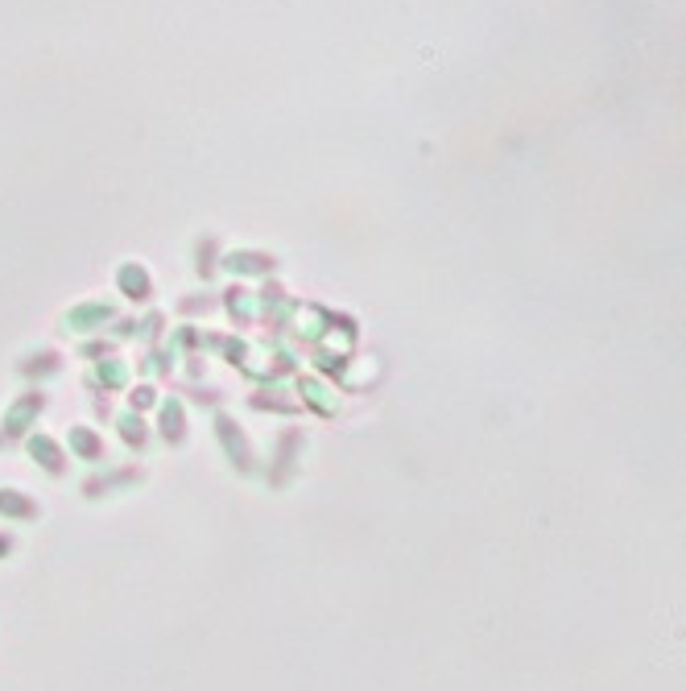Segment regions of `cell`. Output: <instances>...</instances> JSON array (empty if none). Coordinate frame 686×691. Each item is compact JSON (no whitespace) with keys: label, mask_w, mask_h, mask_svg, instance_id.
Here are the masks:
<instances>
[{"label":"cell","mask_w":686,"mask_h":691,"mask_svg":"<svg viewBox=\"0 0 686 691\" xmlns=\"http://www.w3.org/2000/svg\"><path fill=\"white\" fill-rule=\"evenodd\" d=\"M162 435L170 443H182L186 439V423H182V402H166L162 406Z\"/></svg>","instance_id":"cell-8"},{"label":"cell","mask_w":686,"mask_h":691,"mask_svg":"<svg viewBox=\"0 0 686 691\" xmlns=\"http://www.w3.org/2000/svg\"><path fill=\"white\" fill-rule=\"evenodd\" d=\"M120 435H124V443L145 447V423H141L137 414H124V418H120Z\"/></svg>","instance_id":"cell-10"},{"label":"cell","mask_w":686,"mask_h":691,"mask_svg":"<svg viewBox=\"0 0 686 691\" xmlns=\"http://www.w3.org/2000/svg\"><path fill=\"white\" fill-rule=\"evenodd\" d=\"M9 551H13V538H9V534H0V559H5Z\"/></svg>","instance_id":"cell-13"},{"label":"cell","mask_w":686,"mask_h":691,"mask_svg":"<svg viewBox=\"0 0 686 691\" xmlns=\"http://www.w3.org/2000/svg\"><path fill=\"white\" fill-rule=\"evenodd\" d=\"M129 480H141L137 468H124V472H112V476H96V480H87V497H104V489H116V485H129Z\"/></svg>","instance_id":"cell-7"},{"label":"cell","mask_w":686,"mask_h":691,"mask_svg":"<svg viewBox=\"0 0 686 691\" xmlns=\"http://www.w3.org/2000/svg\"><path fill=\"white\" fill-rule=\"evenodd\" d=\"M120 286L129 290V298H137V303H145V298L153 294V286H149V278H145V269H137V265H124V269H120Z\"/></svg>","instance_id":"cell-5"},{"label":"cell","mask_w":686,"mask_h":691,"mask_svg":"<svg viewBox=\"0 0 686 691\" xmlns=\"http://www.w3.org/2000/svg\"><path fill=\"white\" fill-rule=\"evenodd\" d=\"M153 402V389H137L133 394V406H149Z\"/></svg>","instance_id":"cell-12"},{"label":"cell","mask_w":686,"mask_h":691,"mask_svg":"<svg viewBox=\"0 0 686 691\" xmlns=\"http://www.w3.org/2000/svg\"><path fill=\"white\" fill-rule=\"evenodd\" d=\"M220 439H224V447H228V452H232V460L248 472V468H253V456H248V443L232 431V423H228V418H220Z\"/></svg>","instance_id":"cell-6"},{"label":"cell","mask_w":686,"mask_h":691,"mask_svg":"<svg viewBox=\"0 0 686 691\" xmlns=\"http://www.w3.org/2000/svg\"><path fill=\"white\" fill-rule=\"evenodd\" d=\"M29 452H34V460H38L50 476H62V472H67V464H62V447H58L50 435H34V439H29Z\"/></svg>","instance_id":"cell-1"},{"label":"cell","mask_w":686,"mask_h":691,"mask_svg":"<svg viewBox=\"0 0 686 691\" xmlns=\"http://www.w3.org/2000/svg\"><path fill=\"white\" fill-rule=\"evenodd\" d=\"M42 406H46V398H42V394H25V398L13 406V414H9L5 435H25V423H29V418H34Z\"/></svg>","instance_id":"cell-3"},{"label":"cell","mask_w":686,"mask_h":691,"mask_svg":"<svg viewBox=\"0 0 686 691\" xmlns=\"http://www.w3.org/2000/svg\"><path fill=\"white\" fill-rule=\"evenodd\" d=\"M0 514H5V518H17V522H29V518H38L42 509H38V501H29V497L17 493V489H0Z\"/></svg>","instance_id":"cell-2"},{"label":"cell","mask_w":686,"mask_h":691,"mask_svg":"<svg viewBox=\"0 0 686 691\" xmlns=\"http://www.w3.org/2000/svg\"><path fill=\"white\" fill-rule=\"evenodd\" d=\"M104 319H112V307H83V311H75V315H67V323L75 327V332H91V323H104Z\"/></svg>","instance_id":"cell-9"},{"label":"cell","mask_w":686,"mask_h":691,"mask_svg":"<svg viewBox=\"0 0 686 691\" xmlns=\"http://www.w3.org/2000/svg\"><path fill=\"white\" fill-rule=\"evenodd\" d=\"M240 269H244V274H248V269H273V261H269V257H253V253H244V257H240Z\"/></svg>","instance_id":"cell-11"},{"label":"cell","mask_w":686,"mask_h":691,"mask_svg":"<svg viewBox=\"0 0 686 691\" xmlns=\"http://www.w3.org/2000/svg\"><path fill=\"white\" fill-rule=\"evenodd\" d=\"M71 447H75L83 460H91V464H100V456H104V443L96 439V431H87V427H75L71 431Z\"/></svg>","instance_id":"cell-4"}]
</instances>
